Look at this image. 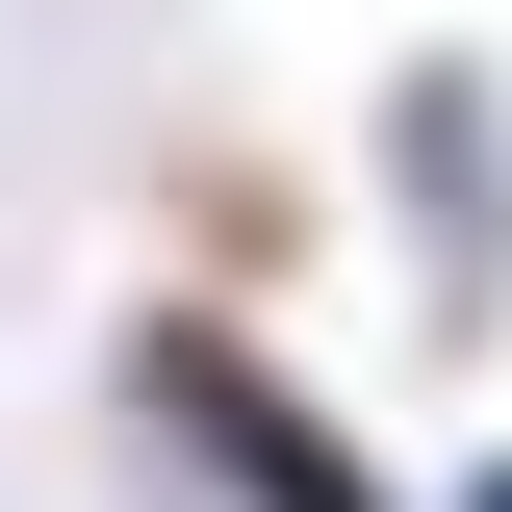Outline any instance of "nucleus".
<instances>
[{
    "label": "nucleus",
    "mask_w": 512,
    "mask_h": 512,
    "mask_svg": "<svg viewBox=\"0 0 512 512\" xmlns=\"http://www.w3.org/2000/svg\"><path fill=\"white\" fill-rule=\"evenodd\" d=\"M128 410H154V436H180L231 512H384V461L333 436V410L256 359V333H205V308H154V333H128Z\"/></svg>",
    "instance_id": "f257e3e1"
},
{
    "label": "nucleus",
    "mask_w": 512,
    "mask_h": 512,
    "mask_svg": "<svg viewBox=\"0 0 512 512\" xmlns=\"http://www.w3.org/2000/svg\"><path fill=\"white\" fill-rule=\"evenodd\" d=\"M384 154H410V256H436V308L487 333V282H512V103H487V52H410V77H384Z\"/></svg>",
    "instance_id": "f03ea898"
},
{
    "label": "nucleus",
    "mask_w": 512,
    "mask_h": 512,
    "mask_svg": "<svg viewBox=\"0 0 512 512\" xmlns=\"http://www.w3.org/2000/svg\"><path fill=\"white\" fill-rule=\"evenodd\" d=\"M461 512H512V461H487V487H461Z\"/></svg>",
    "instance_id": "7ed1b4c3"
}]
</instances>
